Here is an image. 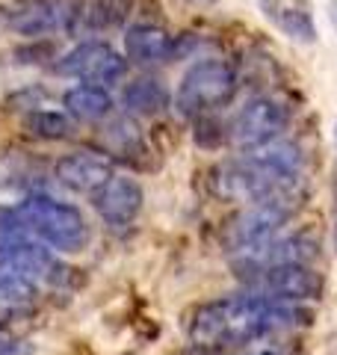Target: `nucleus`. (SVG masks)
<instances>
[{
	"mask_svg": "<svg viewBox=\"0 0 337 355\" xmlns=\"http://www.w3.org/2000/svg\"><path fill=\"white\" fill-rule=\"evenodd\" d=\"M329 21H331V27L337 33V0H329Z\"/></svg>",
	"mask_w": 337,
	"mask_h": 355,
	"instance_id": "20",
	"label": "nucleus"
},
{
	"mask_svg": "<svg viewBox=\"0 0 337 355\" xmlns=\"http://www.w3.org/2000/svg\"><path fill=\"white\" fill-rule=\"evenodd\" d=\"M0 261L30 275L33 282H60V263L53 252L15 216V210H0Z\"/></svg>",
	"mask_w": 337,
	"mask_h": 355,
	"instance_id": "5",
	"label": "nucleus"
},
{
	"mask_svg": "<svg viewBox=\"0 0 337 355\" xmlns=\"http://www.w3.org/2000/svg\"><path fill=\"white\" fill-rule=\"evenodd\" d=\"M53 71L62 77H74L80 83L110 86L125 77L128 60L107 42H80L53 65Z\"/></svg>",
	"mask_w": 337,
	"mask_h": 355,
	"instance_id": "10",
	"label": "nucleus"
},
{
	"mask_svg": "<svg viewBox=\"0 0 337 355\" xmlns=\"http://www.w3.org/2000/svg\"><path fill=\"white\" fill-rule=\"evenodd\" d=\"M302 181V151L287 139H273L237 160L213 169L210 187L228 202H290Z\"/></svg>",
	"mask_w": 337,
	"mask_h": 355,
	"instance_id": "2",
	"label": "nucleus"
},
{
	"mask_svg": "<svg viewBox=\"0 0 337 355\" xmlns=\"http://www.w3.org/2000/svg\"><path fill=\"white\" fill-rule=\"evenodd\" d=\"M15 216L36 234L44 246L62 254H77L89 243V225L80 207L60 202L48 193H33L24 202H18Z\"/></svg>",
	"mask_w": 337,
	"mask_h": 355,
	"instance_id": "3",
	"label": "nucleus"
},
{
	"mask_svg": "<svg viewBox=\"0 0 337 355\" xmlns=\"http://www.w3.org/2000/svg\"><path fill=\"white\" fill-rule=\"evenodd\" d=\"M178 48H181V42L175 36H168L163 27H154V24H133L125 36V53L137 65L168 62V60H175Z\"/></svg>",
	"mask_w": 337,
	"mask_h": 355,
	"instance_id": "14",
	"label": "nucleus"
},
{
	"mask_svg": "<svg viewBox=\"0 0 337 355\" xmlns=\"http://www.w3.org/2000/svg\"><path fill=\"white\" fill-rule=\"evenodd\" d=\"M290 214H293V202H284V198L252 202L225 231V246L231 254H243L263 246V243L278 237V231L290 222Z\"/></svg>",
	"mask_w": 337,
	"mask_h": 355,
	"instance_id": "8",
	"label": "nucleus"
},
{
	"mask_svg": "<svg viewBox=\"0 0 337 355\" xmlns=\"http://www.w3.org/2000/svg\"><path fill=\"white\" fill-rule=\"evenodd\" d=\"M234 92H237V71L222 60H201L181 77L175 107L187 119H201L228 104Z\"/></svg>",
	"mask_w": 337,
	"mask_h": 355,
	"instance_id": "4",
	"label": "nucleus"
},
{
	"mask_svg": "<svg viewBox=\"0 0 337 355\" xmlns=\"http://www.w3.org/2000/svg\"><path fill=\"white\" fill-rule=\"evenodd\" d=\"M62 104H65V113L77 121H101L110 116L112 98L107 89L98 83H77L65 92Z\"/></svg>",
	"mask_w": 337,
	"mask_h": 355,
	"instance_id": "15",
	"label": "nucleus"
},
{
	"mask_svg": "<svg viewBox=\"0 0 337 355\" xmlns=\"http://www.w3.org/2000/svg\"><path fill=\"white\" fill-rule=\"evenodd\" d=\"M92 207L110 228H128L142 210V187L125 175H112L92 193Z\"/></svg>",
	"mask_w": 337,
	"mask_h": 355,
	"instance_id": "11",
	"label": "nucleus"
},
{
	"mask_svg": "<svg viewBox=\"0 0 337 355\" xmlns=\"http://www.w3.org/2000/svg\"><path fill=\"white\" fill-rule=\"evenodd\" d=\"M249 284V291L281 299V302H313L325 291L320 272L311 270V263H269L257 270L237 272Z\"/></svg>",
	"mask_w": 337,
	"mask_h": 355,
	"instance_id": "6",
	"label": "nucleus"
},
{
	"mask_svg": "<svg viewBox=\"0 0 337 355\" xmlns=\"http://www.w3.org/2000/svg\"><path fill=\"white\" fill-rule=\"evenodd\" d=\"M107 142H110V151L116 154H133V151H142L145 142L139 137V128L133 125L130 119H116L112 128L107 133Z\"/></svg>",
	"mask_w": 337,
	"mask_h": 355,
	"instance_id": "19",
	"label": "nucleus"
},
{
	"mask_svg": "<svg viewBox=\"0 0 337 355\" xmlns=\"http://www.w3.org/2000/svg\"><path fill=\"white\" fill-rule=\"evenodd\" d=\"M121 98H125V107L130 113L139 116H154L168 107V89L160 80H154V77H139V80L128 83Z\"/></svg>",
	"mask_w": 337,
	"mask_h": 355,
	"instance_id": "16",
	"label": "nucleus"
},
{
	"mask_svg": "<svg viewBox=\"0 0 337 355\" xmlns=\"http://www.w3.org/2000/svg\"><path fill=\"white\" fill-rule=\"evenodd\" d=\"M287 125H290V110L284 104H278L275 98H252L249 104L237 110L225 137L237 148L252 151L278 139Z\"/></svg>",
	"mask_w": 337,
	"mask_h": 355,
	"instance_id": "9",
	"label": "nucleus"
},
{
	"mask_svg": "<svg viewBox=\"0 0 337 355\" xmlns=\"http://www.w3.org/2000/svg\"><path fill=\"white\" fill-rule=\"evenodd\" d=\"M334 246H337V178H334Z\"/></svg>",
	"mask_w": 337,
	"mask_h": 355,
	"instance_id": "21",
	"label": "nucleus"
},
{
	"mask_svg": "<svg viewBox=\"0 0 337 355\" xmlns=\"http://www.w3.org/2000/svg\"><path fill=\"white\" fill-rule=\"evenodd\" d=\"M27 130L42 139H65V137H71L74 128L69 116L56 113V110H33L27 116Z\"/></svg>",
	"mask_w": 337,
	"mask_h": 355,
	"instance_id": "17",
	"label": "nucleus"
},
{
	"mask_svg": "<svg viewBox=\"0 0 337 355\" xmlns=\"http://www.w3.org/2000/svg\"><path fill=\"white\" fill-rule=\"evenodd\" d=\"M334 142H337V125H334Z\"/></svg>",
	"mask_w": 337,
	"mask_h": 355,
	"instance_id": "22",
	"label": "nucleus"
},
{
	"mask_svg": "<svg viewBox=\"0 0 337 355\" xmlns=\"http://www.w3.org/2000/svg\"><path fill=\"white\" fill-rule=\"evenodd\" d=\"M311 317L302 302H281L249 291L201 305L189 320V340L205 349H245L299 331Z\"/></svg>",
	"mask_w": 337,
	"mask_h": 355,
	"instance_id": "1",
	"label": "nucleus"
},
{
	"mask_svg": "<svg viewBox=\"0 0 337 355\" xmlns=\"http://www.w3.org/2000/svg\"><path fill=\"white\" fill-rule=\"evenodd\" d=\"M257 6L287 39L302 44L317 42V24L308 0H257Z\"/></svg>",
	"mask_w": 337,
	"mask_h": 355,
	"instance_id": "13",
	"label": "nucleus"
},
{
	"mask_svg": "<svg viewBox=\"0 0 337 355\" xmlns=\"http://www.w3.org/2000/svg\"><path fill=\"white\" fill-rule=\"evenodd\" d=\"M110 178H112V163L98 151H74L56 163V181L74 193L92 196Z\"/></svg>",
	"mask_w": 337,
	"mask_h": 355,
	"instance_id": "12",
	"label": "nucleus"
},
{
	"mask_svg": "<svg viewBox=\"0 0 337 355\" xmlns=\"http://www.w3.org/2000/svg\"><path fill=\"white\" fill-rule=\"evenodd\" d=\"M77 15H80V6L74 0H15L0 12L9 30L30 39L71 33L77 27Z\"/></svg>",
	"mask_w": 337,
	"mask_h": 355,
	"instance_id": "7",
	"label": "nucleus"
},
{
	"mask_svg": "<svg viewBox=\"0 0 337 355\" xmlns=\"http://www.w3.org/2000/svg\"><path fill=\"white\" fill-rule=\"evenodd\" d=\"M33 293H36V282L21 270H15L12 263L0 261V296L12 299V302H21V299H30Z\"/></svg>",
	"mask_w": 337,
	"mask_h": 355,
	"instance_id": "18",
	"label": "nucleus"
}]
</instances>
